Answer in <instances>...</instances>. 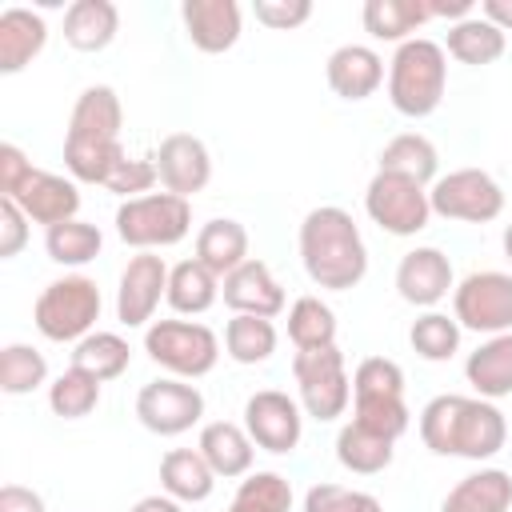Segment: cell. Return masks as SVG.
Wrapping results in <instances>:
<instances>
[{
	"mask_svg": "<svg viewBox=\"0 0 512 512\" xmlns=\"http://www.w3.org/2000/svg\"><path fill=\"white\" fill-rule=\"evenodd\" d=\"M216 472L208 468V460L200 456V448H172V452H164V460H160V488L172 496V500H180V504H200V500H208L212 496V488H216Z\"/></svg>",
	"mask_w": 512,
	"mask_h": 512,
	"instance_id": "484cf974",
	"label": "cell"
},
{
	"mask_svg": "<svg viewBox=\"0 0 512 512\" xmlns=\"http://www.w3.org/2000/svg\"><path fill=\"white\" fill-rule=\"evenodd\" d=\"M304 512H384L372 492L344 488V484H312L304 492Z\"/></svg>",
	"mask_w": 512,
	"mask_h": 512,
	"instance_id": "b9f144b4",
	"label": "cell"
},
{
	"mask_svg": "<svg viewBox=\"0 0 512 512\" xmlns=\"http://www.w3.org/2000/svg\"><path fill=\"white\" fill-rule=\"evenodd\" d=\"M0 512H44L40 492L24 488V484H4L0 488Z\"/></svg>",
	"mask_w": 512,
	"mask_h": 512,
	"instance_id": "7dc6e473",
	"label": "cell"
},
{
	"mask_svg": "<svg viewBox=\"0 0 512 512\" xmlns=\"http://www.w3.org/2000/svg\"><path fill=\"white\" fill-rule=\"evenodd\" d=\"M200 416H204L200 388L188 380H176V376H160V380L144 384L136 396V420L156 436H180L192 424H200Z\"/></svg>",
	"mask_w": 512,
	"mask_h": 512,
	"instance_id": "8fae6325",
	"label": "cell"
},
{
	"mask_svg": "<svg viewBox=\"0 0 512 512\" xmlns=\"http://www.w3.org/2000/svg\"><path fill=\"white\" fill-rule=\"evenodd\" d=\"M48 44V24L32 8H4L0 12V72L16 76L24 72Z\"/></svg>",
	"mask_w": 512,
	"mask_h": 512,
	"instance_id": "44dd1931",
	"label": "cell"
},
{
	"mask_svg": "<svg viewBox=\"0 0 512 512\" xmlns=\"http://www.w3.org/2000/svg\"><path fill=\"white\" fill-rule=\"evenodd\" d=\"M300 260L316 288L348 292L368 272V248L352 220V212L336 204H320L300 224Z\"/></svg>",
	"mask_w": 512,
	"mask_h": 512,
	"instance_id": "7a4b0ae2",
	"label": "cell"
},
{
	"mask_svg": "<svg viewBox=\"0 0 512 512\" xmlns=\"http://www.w3.org/2000/svg\"><path fill=\"white\" fill-rule=\"evenodd\" d=\"M120 128H124V104L116 88L92 84L72 104L64 144H120Z\"/></svg>",
	"mask_w": 512,
	"mask_h": 512,
	"instance_id": "ac0fdd59",
	"label": "cell"
},
{
	"mask_svg": "<svg viewBox=\"0 0 512 512\" xmlns=\"http://www.w3.org/2000/svg\"><path fill=\"white\" fill-rule=\"evenodd\" d=\"M276 324L264 316H232L224 324V352L236 364H264L276 352Z\"/></svg>",
	"mask_w": 512,
	"mask_h": 512,
	"instance_id": "8d00e7d4",
	"label": "cell"
},
{
	"mask_svg": "<svg viewBox=\"0 0 512 512\" xmlns=\"http://www.w3.org/2000/svg\"><path fill=\"white\" fill-rule=\"evenodd\" d=\"M352 420L384 440H400L412 424L404 396H352Z\"/></svg>",
	"mask_w": 512,
	"mask_h": 512,
	"instance_id": "ab89813d",
	"label": "cell"
},
{
	"mask_svg": "<svg viewBox=\"0 0 512 512\" xmlns=\"http://www.w3.org/2000/svg\"><path fill=\"white\" fill-rule=\"evenodd\" d=\"M32 176V160L16 144H0V196H16V188Z\"/></svg>",
	"mask_w": 512,
	"mask_h": 512,
	"instance_id": "bcb514c9",
	"label": "cell"
},
{
	"mask_svg": "<svg viewBox=\"0 0 512 512\" xmlns=\"http://www.w3.org/2000/svg\"><path fill=\"white\" fill-rule=\"evenodd\" d=\"M180 20H184L188 40L208 56L228 52L240 40V28H244V16H240L236 0H184Z\"/></svg>",
	"mask_w": 512,
	"mask_h": 512,
	"instance_id": "d6986e66",
	"label": "cell"
},
{
	"mask_svg": "<svg viewBox=\"0 0 512 512\" xmlns=\"http://www.w3.org/2000/svg\"><path fill=\"white\" fill-rule=\"evenodd\" d=\"M128 512H184V508H180V500H172L168 492H156V496H140Z\"/></svg>",
	"mask_w": 512,
	"mask_h": 512,
	"instance_id": "f907efd6",
	"label": "cell"
},
{
	"mask_svg": "<svg viewBox=\"0 0 512 512\" xmlns=\"http://www.w3.org/2000/svg\"><path fill=\"white\" fill-rule=\"evenodd\" d=\"M452 288H456L452 260L440 248H412V252L400 256V264H396V292H400V300L432 312Z\"/></svg>",
	"mask_w": 512,
	"mask_h": 512,
	"instance_id": "2e32d148",
	"label": "cell"
},
{
	"mask_svg": "<svg viewBox=\"0 0 512 512\" xmlns=\"http://www.w3.org/2000/svg\"><path fill=\"white\" fill-rule=\"evenodd\" d=\"M8 200H16L20 212L32 224H44V232L56 228V224H64V220H76V212H80V188H76V180L60 176V172H44V168H32V176Z\"/></svg>",
	"mask_w": 512,
	"mask_h": 512,
	"instance_id": "9a60e30c",
	"label": "cell"
},
{
	"mask_svg": "<svg viewBox=\"0 0 512 512\" xmlns=\"http://www.w3.org/2000/svg\"><path fill=\"white\" fill-rule=\"evenodd\" d=\"M420 440L436 456L492 460L508 444V420L492 400L444 392L420 408Z\"/></svg>",
	"mask_w": 512,
	"mask_h": 512,
	"instance_id": "6da1fadb",
	"label": "cell"
},
{
	"mask_svg": "<svg viewBox=\"0 0 512 512\" xmlns=\"http://www.w3.org/2000/svg\"><path fill=\"white\" fill-rule=\"evenodd\" d=\"M464 376L480 400H504L512 396V332L488 336L476 352L464 360Z\"/></svg>",
	"mask_w": 512,
	"mask_h": 512,
	"instance_id": "603a6c76",
	"label": "cell"
},
{
	"mask_svg": "<svg viewBox=\"0 0 512 512\" xmlns=\"http://www.w3.org/2000/svg\"><path fill=\"white\" fill-rule=\"evenodd\" d=\"M452 316L460 328L480 336L512 332V272L480 268L452 288Z\"/></svg>",
	"mask_w": 512,
	"mask_h": 512,
	"instance_id": "9c48e42d",
	"label": "cell"
},
{
	"mask_svg": "<svg viewBox=\"0 0 512 512\" xmlns=\"http://www.w3.org/2000/svg\"><path fill=\"white\" fill-rule=\"evenodd\" d=\"M376 172H396V176H408L424 188L436 184V172H440V152L428 136L420 132H400L392 136L384 148H380V168Z\"/></svg>",
	"mask_w": 512,
	"mask_h": 512,
	"instance_id": "83f0119b",
	"label": "cell"
},
{
	"mask_svg": "<svg viewBox=\"0 0 512 512\" xmlns=\"http://www.w3.org/2000/svg\"><path fill=\"white\" fill-rule=\"evenodd\" d=\"M292 376L300 384V408L308 416H316L320 424L348 412L352 380H348V368H344V352L336 344L296 352L292 356Z\"/></svg>",
	"mask_w": 512,
	"mask_h": 512,
	"instance_id": "52a82bcc",
	"label": "cell"
},
{
	"mask_svg": "<svg viewBox=\"0 0 512 512\" xmlns=\"http://www.w3.org/2000/svg\"><path fill=\"white\" fill-rule=\"evenodd\" d=\"M392 444H396V440H384V436L360 428L356 420H348V424L336 432V460H340L348 472H356V476H376V472H384V468L392 464V452H396Z\"/></svg>",
	"mask_w": 512,
	"mask_h": 512,
	"instance_id": "d6a6232c",
	"label": "cell"
},
{
	"mask_svg": "<svg viewBox=\"0 0 512 512\" xmlns=\"http://www.w3.org/2000/svg\"><path fill=\"white\" fill-rule=\"evenodd\" d=\"M156 172H160L164 192L192 200V196L204 192L208 180H212L208 144H204L200 136H192V132H172V136H164L160 148H156Z\"/></svg>",
	"mask_w": 512,
	"mask_h": 512,
	"instance_id": "5bb4252c",
	"label": "cell"
},
{
	"mask_svg": "<svg viewBox=\"0 0 512 512\" xmlns=\"http://www.w3.org/2000/svg\"><path fill=\"white\" fill-rule=\"evenodd\" d=\"M168 296V264L156 252H136L124 272H120V288H116V320L124 328H144L160 300Z\"/></svg>",
	"mask_w": 512,
	"mask_h": 512,
	"instance_id": "4fadbf2b",
	"label": "cell"
},
{
	"mask_svg": "<svg viewBox=\"0 0 512 512\" xmlns=\"http://www.w3.org/2000/svg\"><path fill=\"white\" fill-rule=\"evenodd\" d=\"M200 456L208 460V468L224 480H236V476H248L252 472V456H256V444L248 436L244 424H232V420H212L200 428V440H196Z\"/></svg>",
	"mask_w": 512,
	"mask_h": 512,
	"instance_id": "7402d4cb",
	"label": "cell"
},
{
	"mask_svg": "<svg viewBox=\"0 0 512 512\" xmlns=\"http://www.w3.org/2000/svg\"><path fill=\"white\" fill-rule=\"evenodd\" d=\"M100 248H104V236H100V228L88 224V220H64V224H56V228L44 232V252H48V260H52V264H64V268H84V264H92V260L100 256Z\"/></svg>",
	"mask_w": 512,
	"mask_h": 512,
	"instance_id": "836d02e7",
	"label": "cell"
},
{
	"mask_svg": "<svg viewBox=\"0 0 512 512\" xmlns=\"http://www.w3.org/2000/svg\"><path fill=\"white\" fill-rule=\"evenodd\" d=\"M460 324H456V316H448V312H424V316H416L412 320V328H408V344H412V352L420 356V360H432V364H444V360H452L456 352H460Z\"/></svg>",
	"mask_w": 512,
	"mask_h": 512,
	"instance_id": "d590c367",
	"label": "cell"
},
{
	"mask_svg": "<svg viewBox=\"0 0 512 512\" xmlns=\"http://www.w3.org/2000/svg\"><path fill=\"white\" fill-rule=\"evenodd\" d=\"M328 88L340 100H368L384 84V56L368 44H340L328 56Z\"/></svg>",
	"mask_w": 512,
	"mask_h": 512,
	"instance_id": "ffe728a7",
	"label": "cell"
},
{
	"mask_svg": "<svg viewBox=\"0 0 512 512\" xmlns=\"http://www.w3.org/2000/svg\"><path fill=\"white\" fill-rule=\"evenodd\" d=\"M428 200H432V216L460 224H488L504 212V188L484 168H456L448 176H436Z\"/></svg>",
	"mask_w": 512,
	"mask_h": 512,
	"instance_id": "30bf717a",
	"label": "cell"
},
{
	"mask_svg": "<svg viewBox=\"0 0 512 512\" xmlns=\"http://www.w3.org/2000/svg\"><path fill=\"white\" fill-rule=\"evenodd\" d=\"M480 16L488 24H496L500 32H512V0H484L480 4Z\"/></svg>",
	"mask_w": 512,
	"mask_h": 512,
	"instance_id": "681fc988",
	"label": "cell"
},
{
	"mask_svg": "<svg viewBox=\"0 0 512 512\" xmlns=\"http://www.w3.org/2000/svg\"><path fill=\"white\" fill-rule=\"evenodd\" d=\"M508 508H512V476L504 468H480L440 500V512H508Z\"/></svg>",
	"mask_w": 512,
	"mask_h": 512,
	"instance_id": "4316f807",
	"label": "cell"
},
{
	"mask_svg": "<svg viewBox=\"0 0 512 512\" xmlns=\"http://www.w3.org/2000/svg\"><path fill=\"white\" fill-rule=\"evenodd\" d=\"M364 212L388 236H416L432 220V200L424 184L396 172H376L364 188Z\"/></svg>",
	"mask_w": 512,
	"mask_h": 512,
	"instance_id": "ba28073f",
	"label": "cell"
},
{
	"mask_svg": "<svg viewBox=\"0 0 512 512\" xmlns=\"http://www.w3.org/2000/svg\"><path fill=\"white\" fill-rule=\"evenodd\" d=\"M96 404H100V380L72 364L48 384V408L64 420H84L88 412H96Z\"/></svg>",
	"mask_w": 512,
	"mask_h": 512,
	"instance_id": "f35d334b",
	"label": "cell"
},
{
	"mask_svg": "<svg viewBox=\"0 0 512 512\" xmlns=\"http://www.w3.org/2000/svg\"><path fill=\"white\" fill-rule=\"evenodd\" d=\"M192 232V200L172 196V192H148L136 200H124L116 208V236L136 248H172Z\"/></svg>",
	"mask_w": 512,
	"mask_h": 512,
	"instance_id": "8992f818",
	"label": "cell"
},
{
	"mask_svg": "<svg viewBox=\"0 0 512 512\" xmlns=\"http://www.w3.org/2000/svg\"><path fill=\"white\" fill-rule=\"evenodd\" d=\"M40 384H48V360L32 344H4L0 348V392L4 396H28Z\"/></svg>",
	"mask_w": 512,
	"mask_h": 512,
	"instance_id": "74e56055",
	"label": "cell"
},
{
	"mask_svg": "<svg viewBox=\"0 0 512 512\" xmlns=\"http://www.w3.org/2000/svg\"><path fill=\"white\" fill-rule=\"evenodd\" d=\"M500 244H504V256H508V264H512V224H504V236H500Z\"/></svg>",
	"mask_w": 512,
	"mask_h": 512,
	"instance_id": "f5cc1de1",
	"label": "cell"
},
{
	"mask_svg": "<svg viewBox=\"0 0 512 512\" xmlns=\"http://www.w3.org/2000/svg\"><path fill=\"white\" fill-rule=\"evenodd\" d=\"M120 32V8L112 0H72L64 12V40L76 52H104Z\"/></svg>",
	"mask_w": 512,
	"mask_h": 512,
	"instance_id": "cb8c5ba5",
	"label": "cell"
},
{
	"mask_svg": "<svg viewBox=\"0 0 512 512\" xmlns=\"http://www.w3.org/2000/svg\"><path fill=\"white\" fill-rule=\"evenodd\" d=\"M352 396H404V368L388 356H368L352 372Z\"/></svg>",
	"mask_w": 512,
	"mask_h": 512,
	"instance_id": "60d3db41",
	"label": "cell"
},
{
	"mask_svg": "<svg viewBox=\"0 0 512 512\" xmlns=\"http://www.w3.org/2000/svg\"><path fill=\"white\" fill-rule=\"evenodd\" d=\"M28 224L32 220L20 212V204L8 200V196H0V260L20 256V248L28 244Z\"/></svg>",
	"mask_w": 512,
	"mask_h": 512,
	"instance_id": "f6af8a7d",
	"label": "cell"
},
{
	"mask_svg": "<svg viewBox=\"0 0 512 512\" xmlns=\"http://www.w3.org/2000/svg\"><path fill=\"white\" fill-rule=\"evenodd\" d=\"M196 260L212 272V276H232L244 260H252L248 256V228L240 224V220H228V216H220V220H208L200 232H196Z\"/></svg>",
	"mask_w": 512,
	"mask_h": 512,
	"instance_id": "d4e9b609",
	"label": "cell"
},
{
	"mask_svg": "<svg viewBox=\"0 0 512 512\" xmlns=\"http://www.w3.org/2000/svg\"><path fill=\"white\" fill-rule=\"evenodd\" d=\"M424 8H428V20H448V24H460V20L476 16L472 0H424Z\"/></svg>",
	"mask_w": 512,
	"mask_h": 512,
	"instance_id": "c3c4849f",
	"label": "cell"
},
{
	"mask_svg": "<svg viewBox=\"0 0 512 512\" xmlns=\"http://www.w3.org/2000/svg\"><path fill=\"white\" fill-rule=\"evenodd\" d=\"M156 180H160V172H156V156H128V160L108 176L104 188L116 192V196H124V200H136V196H148Z\"/></svg>",
	"mask_w": 512,
	"mask_h": 512,
	"instance_id": "7bdbcfd3",
	"label": "cell"
},
{
	"mask_svg": "<svg viewBox=\"0 0 512 512\" xmlns=\"http://www.w3.org/2000/svg\"><path fill=\"white\" fill-rule=\"evenodd\" d=\"M144 352L176 380H200L220 360V336L200 320H152L144 328Z\"/></svg>",
	"mask_w": 512,
	"mask_h": 512,
	"instance_id": "5b68a950",
	"label": "cell"
},
{
	"mask_svg": "<svg viewBox=\"0 0 512 512\" xmlns=\"http://www.w3.org/2000/svg\"><path fill=\"white\" fill-rule=\"evenodd\" d=\"M228 512H268V508H264L260 500H252L248 492H240V488H236V496H232V504H228Z\"/></svg>",
	"mask_w": 512,
	"mask_h": 512,
	"instance_id": "816d5d0a",
	"label": "cell"
},
{
	"mask_svg": "<svg viewBox=\"0 0 512 512\" xmlns=\"http://www.w3.org/2000/svg\"><path fill=\"white\" fill-rule=\"evenodd\" d=\"M244 428H248L256 448H264L272 456H288L304 436V416L288 392L260 388L244 404Z\"/></svg>",
	"mask_w": 512,
	"mask_h": 512,
	"instance_id": "7c38bea8",
	"label": "cell"
},
{
	"mask_svg": "<svg viewBox=\"0 0 512 512\" xmlns=\"http://www.w3.org/2000/svg\"><path fill=\"white\" fill-rule=\"evenodd\" d=\"M220 296V276H212L196 256L192 260H180L168 268V308L180 312V316H200L216 304Z\"/></svg>",
	"mask_w": 512,
	"mask_h": 512,
	"instance_id": "f1b7e54d",
	"label": "cell"
},
{
	"mask_svg": "<svg viewBox=\"0 0 512 512\" xmlns=\"http://www.w3.org/2000/svg\"><path fill=\"white\" fill-rule=\"evenodd\" d=\"M424 24H428L424 0H368L364 4V28H368L372 40H384V44L400 48Z\"/></svg>",
	"mask_w": 512,
	"mask_h": 512,
	"instance_id": "4dcf8cb0",
	"label": "cell"
},
{
	"mask_svg": "<svg viewBox=\"0 0 512 512\" xmlns=\"http://www.w3.org/2000/svg\"><path fill=\"white\" fill-rule=\"evenodd\" d=\"M252 12H256V20H260L264 28L292 32V28H300V24L312 16V4H308V0H256Z\"/></svg>",
	"mask_w": 512,
	"mask_h": 512,
	"instance_id": "ee69618b",
	"label": "cell"
},
{
	"mask_svg": "<svg viewBox=\"0 0 512 512\" xmlns=\"http://www.w3.org/2000/svg\"><path fill=\"white\" fill-rule=\"evenodd\" d=\"M288 340L296 344V352L336 344V312L320 296L292 300V308H288Z\"/></svg>",
	"mask_w": 512,
	"mask_h": 512,
	"instance_id": "e575fe53",
	"label": "cell"
},
{
	"mask_svg": "<svg viewBox=\"0 0 512 512\" xmlns=\"http://www.w3.org/2000/svg\"><path fill=\"white\" fill-rule=\"evenodd\" d=\"M100 284L84 272H72V276H60L52 280L36 304H32V324L44 340L52 344H80L88 332H96V320H100Z\"/></svg>",
	"mask_w": 512,
	"mask_h": 512,
	"instance_id": "277c9868",
	"label": "cell"
},
{
	"mask_svg": "<svg viewBox=\"0 0 512 512\" xmlns=\"http://www.w3.org/2000/svg\"><path fill=\"white\" fill-rule=\"evenodd\" d=\"M220 284H224L220 296H224V304L232 308V316H264V320H272V316H280L284 304H288L280 280H276L272 268H268L264 260H256V256L244 260V264H240L232 276H224Z\"/></svg>",
	"mask_w": 512,
	"mask_h": 512,
	"instance_id": "e0dca14e",
	"label": "cell"
},
{
	"mask_svg": "<svg viewBox=\"0 0 512 512\" xmlns=\"http://www.w3.org/2000/svg\"><path fill=\"white\" fill-rule=\"evenodd\" d=\"M448 88V52L428 36L404 40L388 60V100L400 116H432Z\"/></svg>",
	"mask_w": 512,
	"mask_h": 512,
	"instance_id": "3957f363",
	"label": "cell"
},
{
	"mask_svg": "<svg viewBox=\"0 0 512 512\" xmlns=\"http://www.w3.org/2000/svg\"><path fill=\"white\" fill-rule=\"evenodd\" d=\"M504 32L496 24H488L480 12L460 20V24H448V40H444V52L460 64H472V68H484V64H496L504 56Z\"/></svg>",
	"mask_w": 512,
	"mask_h": 512,
	"instance_id": "f546056e",
	"label": "cell"
},
{
	"mask_svg": "<svg viewBox=\"0 0 512 512\" xmlns=\"http://www.w3.org/2000/svg\"><path fill=\"white\" fill-rule=\"evenodd\" d=\"M128 364H132V348H128V340H124L120 332H100V328H96V332H88V336L72 348V368L96 376L100 384L124 376Z\"/></svg>",
	"mask_w": 512,
	"mask_h": 512,
	"instance_id": "1f68e13d",
	"label": "cell"
}]
</instances>
